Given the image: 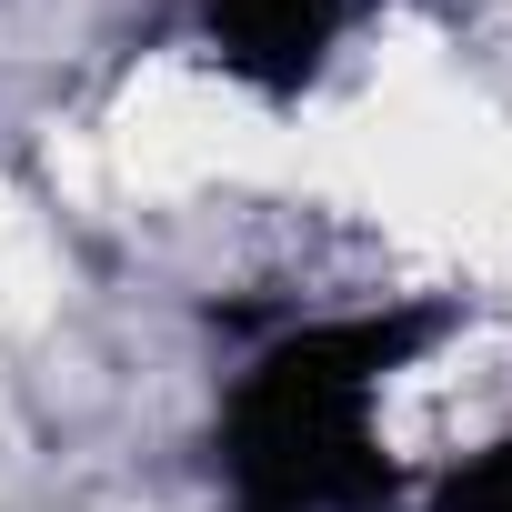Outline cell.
Instances as JSON below:
<instances>
[{
	"label": "cell",
	"instance_id": "cell-1",
	"mask_svg": "<svg viewBox=\"0 0 512 512\" xmlns=\"http://www.w3.org/2000/svg\"><path fill=\"white\" fill-rule=\"evenodd\" d=\"M362 11V0H211V41L241 61V71H312L332 41H342V21Z\"/></svg>",
	"mask_w": 512,
	"mask_h": 512
},
{
	"label": "cell",
	"instance_id": "cell-2",
	"mask_svg": "<svg viewBox=\"0 0 512 512\" xmlns=\"http://www.w3.org/2000/svg\"><path fill=\"white\" fill-rule=\"evenodd\" d=\"M442 512H512V442H492V452H472V462L452 472V492H442Z\"/></svg>",
	"mask_w": 512,
	"mask_h": 512
}]
</instances>
